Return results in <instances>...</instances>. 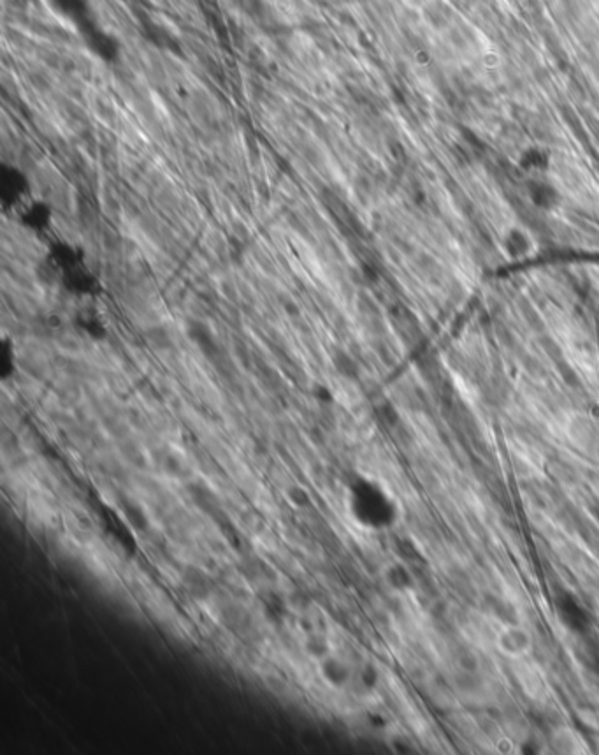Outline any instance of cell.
<instances>
[{
  "label": "cell",
  "instance_id": "obj_3",
  "mask_svg": "<svg viewBox=\"0 0 599 755\" xmlns=\"http://www.w3.org/2000/svg\"><path fill=\"white\" fill-rule=\"evenodd\" d=\"M319 662L320 676L330 687L341 688L351 680V667L344 660L334 657V655H327Z\"/></svg>",
  "mask_w": 599,
  "mask_h": 755
},
{
  "label": "cell",
  "instance_id": "obj_9",
  "mask_svg": "<svg viewBox=\"0 0 599 755\" xmlns=\"http://www.w3.org/2000/svg\"><path fill=\"white\" fill-rule=\"evenodd\" d=\"M334 363H336V368L340 370L344 377H351V373L356 372V365H353L350 357L344 356V354L336 356V361H334Z\"/></svg>",
  "mask_w": 599,
  "mask_h": 755
},
{
  "label": "cell",
  "instance_id": "obj_8",
  "mask_svg": "<svg viewBox=\"0 0 599 755\" xmlns=\"http://www.w3.org/2000/svg\"><path fill=\"white\" fill-rule=\"evenodd\" d=\"M289 499L292 500V502L296 504L297 507H306V506H310V504H311L310 495H308L306 491H304L303 488H299V486H297V488L294 486L292 490L289 491Z\"/></svg>",
  "mask_w": 599,
  "mask_h": 755
},
{
  "label": "cell",
  "instance_id": "obj_1",
  "mask_svg": "<svg viewBox=\"0 0 599 755\" xmlns=\"http://www.w3.org/2000/svg\"><path fill=\"white\" fill-rule=\"evenodd\" d=\"M500 250L511 263L531 259L538 252V242L533 233L524 226L511 224L500 233Z\"/></svg>",
  "mask_w": 599,
  "mask_h": 755
},
{
  "label": "cell",
  "instance_id": "obj_4",
  "mask_svg": "<svg viewBox=\"0 0 599 755\" xmlns=\"http://www.w3.org/2000/svg\"><path fill=\"white\" fill-rule=\"evenodd\" d=\"M183 583L186 584L189 592L192 593L195 599H206L211 592L209 579H207L206 574L199 569H186Z\"/></svg>",
  "mask_w": 599,
  "mask_h": 755
},
{
  "label": "cell",
  "instance_id": "obj_6",
  "mask_svg": "<svg viewBox=\"0 0 599 755\" xmlns=\"http://www.w3.org/2000/svg\"><path fill=\"white\" fill-rule=\"evenodd\" d=\"M306 651L313 655L314 659H319V660H322L324 657L330 655L329 643H327L322 636H308Z\"/></svg>",
  "mask_w": 599,
  "mask_h": 755
},
{
  "label": "cell",
  "instance_id": "obj_7",
  "mask_svg": "<svg viewBox=\"0 0 599 755\" xmlns=\"http://www.w3.org/2000/svg\"><path fill=\"white\" fill-rule=\"evenodd\" d=\"M146 336H148V340L157 347V349H166V347L170 343L169 333H167L163 327H152V329H148Z\"/></svg>",
  "mask_w": 599,
  "mask_h": 755
},
{
  "label": "cell",
  "instance_id": "obj_2",
  "mask_svg": "<svg viewBox=\"0 0 599 755\" xmlns=\"http://www.w3.org/2000/svg\"><path fill=\"white\" fill-rule=\"evenodd\" d=\"M496 648L508 659H522L533 650V636L518 623H508L496 634Z\"/></svg>",
  "mask_w": 599,
  "mask_h": 755
},
{
  "label": "cell",
  "instance_id": "obj_5",
  "mask_svg": "<svg viewBox=\"0 0 599 755\" xmlns=\"http://www.w3.org/2000/svg\"><path fill=\"white\" fill-rule=\"evenodd\" d=\"M385 581L394 590H406L411 584V576L403 563H392L385 570Z\"/></svg>",
  "mask_w": 599,
  "mask_h": 755
}]
</instances>
